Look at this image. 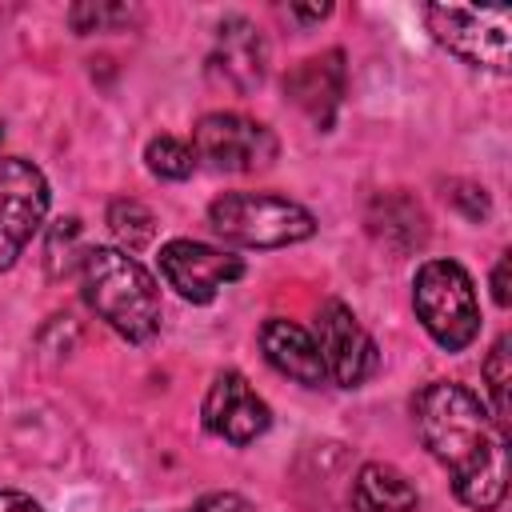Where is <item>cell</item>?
I'll list each match as a JSON object with an SVG mask.
<instances>
[{
    "label": "cell",
    "instance_id": "cell-1",
    "mask_svg": "<svg viewBox=\"0 0 512 512\" xmlns=\"http://www.w3.org/2000/svg\"><path fill=\"white\" fill-rule=\"evenodd\" d=\"M412 412L424 448L448 468L456 500L476 512L500 508L508 496V428L488 404L456 380H432Z\"/></svg>",
    "mask_w": 512,
    "mask_h": 512
},
{
    "label": "cell",
    "instance_id": "cell-2",
    "mask_svg": "<svg viewBox=\"0 0 512 512\" xmlns=\"http://www.w3.org/2000/svg\"><path fill=\"white\" fill-rule=\"evenodd\" d=\"M84 304L128 344H148L160 332V288L148 268L112 244H96L80 256Z\"/></svg>",
    "mask_w": 512,
    "mask_h": 512
},
{
    "label": "cell",
    "instance_id": "cell-3",
    "mask_svg": "<svg viewBox=\"0 0 512 512\" xmlns=\"http://www.w3.org/2000/svg\"><path fill=\"white\" fill-rule=\"evenodd\" d=\"M208 224L240 248H288L316 232V216L304 204L272 192H224L208 204Z\"/></svg>",
    "mask_w": 512,
    "mask_h": 512
},
{
    "label": "cell",
    "instance_id": "cell-4",
    "mask_svg": "<svg viewBox=\"0 0 512 512\" xmlns=\"http://www.w3.org/2000/svg\"><path fill=\"white\" fill-rule=\"evenodd\" d=\"M412 308L424 332L444 348L460 352L480 332V300L472 276L456 260H428L412 276Z\"/></svg>",
    "mask_w": 512,
    "mask_h": 512
},
{
    "label": "cell",
    "instance_id": "cell-5",
    "mask_svg": "<svg viewBox=\"0 0 512 512\" xmlns=\"http://www.w3.org/2000/svg\"><path fill=\"white\" fill-rule=\"evenodd\" d=\"M424 24L440 48L460 56L472 68L508 72L512 48V12L508 8H464V4H428Z\"/></svg>",
    "mask_w": 512,
    "mask_h": 512
},
{
    "label": "cell",
    "instance_id": "cell-6",
    "mask_svg": "<svg viewBox=\"0 0 512 512\" xmlns=\"http://www.w3.org/2000/svg\"><path fill=\"white\" fill-rule=\"evenodd\" d=\"M192 152L216 172H260L276 160V132L240 112H208L192 128Z\"/></svg>",
    "mask_w": 512,
    "mask_h": 512
},
{
    "label": "cell",
    "instance_id": "cell-7",
    "mask_svg": "<svg viewBox=\"0 0 512 512\" xmlns=\"http://www.w3.org/2000/svg\"><path fill=\"white\" fill-rule=\"evenodd\" d=\"M48 180L32 160H0V272L16 264L48 216Z\"/></svg>",
    "mask_w": 512,
    "mask_h": 512
},
{
    "label": "cell",
    "instance_id": "cell-8",
    "mask_svg": "<svg viewBox=\"0 0 512 512\" xmlns=\"http://www.w3.org/2000/svg\"><path fill=\"white\" fill-rule=\"evenodd\" d=\"M320 360H324V376L340 388H360L376 368H380V352L376 340L368 336V328L356 320V312L344 300H324L316 308V332H312Z\"/></svg>",
    "mask_w": 512,
    "mask_h": 512
},
{
    "label": "cell",
    "instance_id": "cell-9",
    "mask_svg": "<svg viewBox=\"0 0 512 512\" xmlns=\"http://www.w3.org/2000/svg\"><path fill=\"white\" fill-rule=\"evenodd\" d=\"M160 276L168 280V288H176V296L208 304L220 288L244 276V260L200 240H168L160 248Z\"/></svg>",
    "mask_w": 512,
    "mask_h": 512
},
{
    "label": "cell",
    "instance_id": "cell-10",
    "mask_svg": "<svg viewBox=\"0 0 512 512\" xmlns=\"http://www.w3.org/2000/svg\"><path fill=\"white\" fill-rule=\"evenodd\" d=\"M200 416H204V428L228 444H252L256 436L268 432L272 424V412L268 404L256 396V388L240 376V372H216V380L208 384L204 392V404H200Z\"/></svg>",
    "mask_w": 512,
    "mask_h": 512
},
{
    "label": "cell",
    "instance_id": "cell-11",
    "mask_svg": "<svg viewBox=\"0 0 512 512\" xmlns=\"http://www.w3.org/2000/svg\"><path fill=\"white\" fill-rule=\"evenodd\" d=\"M264 64H268V48L260 40V28L244 16H224L216 24V44L208 56L212 80H220L232 92H252L264 80Z\"/></svg>",
    "mask_w": 512,
    "mask_h": 512
},
{
    "label": "cell",
    "instance_id": "cell-12",
    "mask_svg": "<svg viewBox=\"0 0 512 512\" xmlns=\"http://www.w3.org/2000/svg\"><path fill=\"white\" fill-rule=\"evenodd\" d=\"M284 92L320 128H328L332 116H336V108H340V96H344V52L332 48V52H320V56L300 60L284 76Z\"/></svg>",
    "mask_w": 512,
    "mask_h": 512
},
{
    "label": "cell",
    "instance_id": "cell-13",
    "mask_svg": "<svg viewBox=\"0 0 512 512\" xmlns=\"http://www.w3.org/2000/svg\"><path fill=\"white\" fill-rule=\"evenodd\" d=\"M260 352H264V360H268L280 376H288V380H296V384H304V388H320V384L328 380L312 332L300 328L296 320L268 316V320L260 324Z\"/></svg>",
    "mask_w": 512,
    "mask_h": 512
},
{
    "label": "cell",
    "instance_id": "cell-14",
    "mask_svg": "<svg viewBox=\"0 0 512 512\" xmlns=\"http://www.w3.org/2000/svg\"><path fill=\"white\" fill-rule=\"evenodd\" d=\"M348 504H352V512H416L420 496L400 468L372 460L352 476Z\"/></svg>",
    "mask_w": 512,
    "mask_h": 512
},
{
    "label": "cell",
    "instance_id": "cell-15",
    "mask_svg": "<svg viewBox=\"0 0 512 512\" xmlns=\"http://www.w3.org/2000/svg\"><path fill=\"white\" fill-rule=\"evenodd\" d=\"M108 228L124 252H140L156 236V216L140 200H112L108 204Z\"/></svg>",
    "mask_w": 512,
    "mask_h": 512
},
{
    "label": "cell",
    "instance_id": "cell-16",
    "mask_svg": "<svg viewBox=\"0 0 512 512\" xmlns=\"http://www.w3.org/2000/svg\"><path fill=\"white\" fill-rule=\"evenodd\" d=\"M144 164H148V172L160 176V180H188L200 160H196V152H192L188 140L156 136V140H148V148H144Z\"/></svg>",
    "mask_w": 512,
    "mask_h": 512
},
{
    "label": "cell",
    "instance_id": "cell-17",
    "mask_svg": "<svg viewBox=\"0 0 512 512\" xmlns=\"http://www.w3.org/2000/svg\"><path fill=\"white\" fill-rule=\"evenodd\" d=\"M484 380H488V412L508 428V384H512V368H508V336H500L484 360Z\"/></svg>",
    "mask_w": 512,
    "mask_h": 512
},
{
    "label": "cell",
    "instance_id": "cell-18",
    "mask_svg": "<svg viewBox=\"0 0 512 512\" xmlns=\"http://www.w3.org/2000/svg\"><path fill=\"white\" fill-rule=\"evenodd\" d=\"M128 20V8L124 4H72L68 12V24L84 36V32H104L112 24H124Z\"/></svg>",
    "mask_w": 512,
    "mask_h": 512
},
{
    "label": "cell",
    "instance_id": "cell-19",
    "mask_svg": "<svg viewBox=\"0 0 512 512\" xmlns=\"http://www.w3.org/2000/svg\"><path fill=\"white\" fill-rule=\"evenodd\" d=\"M188 512H256V508L244 496H236V492H212V496L196 500Z\"/></svg>",
    "mask_w": 512,
    "mask_h": 512
},
{
    "label": "cell",
    "instance_id": "cell-20",
    "mask_svg": "<svg viewBox=\"0 0 512 512\" xmlns=\"http://www.w3.org/2000/svg\"><path fill=\"white\" fill-rule=\"evenodd\" d=\"M0 512H44L28 492H12V488H0Z\"/></svg>",
    "mask_w": 512,
    "mask_h": 512
},
{
    "label": "cell",
    "instance_id": "cell-21",
    "mask_svg": "<svg viewBox=\"0 0 512 512\" xmlns=\"http://www.w3.org/2000/svg\"><path fill=\"white\" fill-rule=\"evenodd\" d=\"M492 300L500 304V308H508V252L496 260V268H492Z\"/></svg>",
    "mask_w": 512,
    "mask_h": 512
},
{
    "label": "cell",
    "instance_id": "cell-22",
    "mask_svg": "<svg viewBox=\"0 0 512 512\" xmlns=\"http://www.w3.org/2000/svg\"><path fill=\"white\" fill-rule=\"evenodd\" d=\"M288 12H292L296 20H324V16L332 12V8H328V4H320V8H300V4H292Z\"/></svg>",
    "mask_w": 512,
    "mask_h": 512
}]
</instances>
